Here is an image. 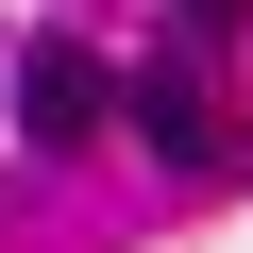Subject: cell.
<instances>
[{
    "label": "cell",
    "mask_w": 253,
    "mask_h": 253,
    "mask_svg": "<svg viewBox=\"0 0 253 253\" xmlns=\"http://www.w3.org/2000/svg\"><path fill=\"white\" fill-rule=\"evenodd\" d=\"M186 17H203V34H253V0H186Z\"/></svg>",
    "instance_id": "3957f363"
},
{
    "label": "cell",
    "mask_w": 253,
    "mask_h": 253,
    "mask_svg": "<svg viewBox=\"0 0 253 253\" xmlns=\"http://www.w3.org/2000/svg\"><path fill=\"white\" fill-rule=\"evenodd\" d=\"M135 135H152L169 169H203V152H219V101H203V68H135Z\"/></svg>",
    "instance_id": "7a4b0ae2"
},
{
    "label": "cell",
    "mask_w": 253,
    "mask_h": 253,
    "mask_svg": "<svg viewBox=\"0 0 253 253\" xmlns=\"http://www.w3.org/2000/svg\"><path fill=\"white\" fill-rule=\"evenodd\" d=\"M17 135H34V152H84V135H101V68H84V51H17Z\"/></svg>",
    "instance_id": "6da1fadb"
}]
</instances>
